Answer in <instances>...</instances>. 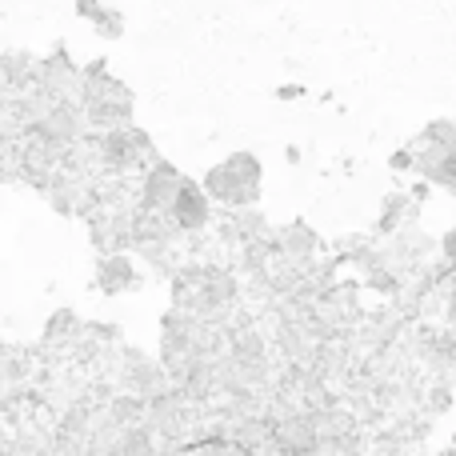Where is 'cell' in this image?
Wrapping results in <instances>:
<instances>
[{
	"mask_svg": "<svg viewBox=\"0 0 456 456\" xmlns=\"http://www.w3.org/2000/svg\"><path fill=\"white\" fill-rule=\"evenodd\" d=\"M80 109H85L88 133H109V128L136 125L133 120V88L109 72V61H88L80 69Z\"/></svg>",
	"mask_w": 456,
	"mask_h": 456,
	"instance_id": "cell-1",
	"label": "cell"
},
{
	"mask_svg": "<svg viewBox=\"0 0 456 456\" xmlns=\"http://www.w3.org/2000/svg\"><path fill=\"white\" fill-rule=\"evenodd\" d=\"M260 184H265V165L256 152H228L221 165H213L200 176V189L224 213L260 205Z\"/></svg>",
	"mask_w": 456,
	"mask_h": 456,
	"instance_id": "cell-2",
	"label": "cell"
},
{
	"mask_svg": "<svg viewBox=\"0 0 456 456\" xmlns=\"http://www.w3.org/2000/svg\"><path fill=\"white\" fill-rule=\"evenodd\" d=\"M104 377H109V385L117 388V393H133V396H141V401H152V396H160L173 385L165 364H160V356H149L144 348H128V345H120L117 353H112Z\"/></svg>",
	"mask_w": 456,
	"mask_h": 456,
	"instance_id": "cell-3",
	"label": "cell"
},
{
	"mask_svg": "<svg viewBox=\"0 0 456 456\" xmlns=\"http://www.w3.org/2000/svg\"><path fill=\"white\" fill-rule=\"evenodd\" d=\"M168 216H173V224L181 228V236L189 240V248L200 240V236H208L213 232V224H216V205L208 200V192L200 189V181H184V189L176 192V200H173V208H168Z\"/></svg>",
	"mask_w": 456,
	"mask_h": 456,
	"instance_id": "cell-4",
	"label": "cell"
},
{
	"mask_svg": "<svg viewBox=\"0 0 456 456\" xmlns=\"http://www.w3.org/2000/svg\"><path fill=\"white\" fill-rule=\"evenodd\" d=\"M184 181H189V173H181L173 160L160 157L157 165H149L141 176H136V205L149 208V213H168L176 192L184 189Z\"/></svg>",
	"mask_w": 456,
	"mask_h": 456,
	"instance_id": "cell-5",
	"label": "cell"
},
{
	"mask_svg": "<svg viewBox=\"0 0 456 456\" xmlns=\"http://www.w3.org/2000/svg\"><path fill=\"white\" fill-rule=\"evenodd\" d=\"M404 149L412 152V173L428 184V189H444V192H456V152L441 149V144L425 141V136H412Z\"/></svg>",
	"mask_w": 456,
	"mask_h": 456,
	"instance_id": "cell-6",
	"label": "cell"
},
{
	"mask_svg": "<svg viewBox=\"0 0 456 456\" xmlns=\"http://www.w3.org/2000/svg\"><path fill=\"white\" fill-rule=\"evenodd\" d=\"M32 85L56 93L61 101H77V93H80V64L72 61L69 48L56 45L53 53L37 56V80H32Z\"/></svg>",
	"mask_w": 456,
	"mask_h": 456,
	"instance_id": "cell-7",
	"label": "cell"
},
{
	"mask_svg": "<svg viewBox=\"0 0 456 456\" xmlns=\"http://www.w3.org/2000/svg\"><path fill=\"white\" fill-rule=\"evenodd\" d=\"M144 284L141 268H136L133 252H104L96 260V289L104 297H125V292H136Z\"/></svg>",
	"mask_w": 456,
	"mask_h": 456,
	"instance_id": "cell-8",
	"label": "cell"
},
{
	"mask_svg": "<svg viewBox=\"0 0 456 456\" xmlns=\"http://www.w3.org/2000/svg\"><path fill=\"white\" fill-rule=\"evenodd\" d=\"M273 248L281 260H292V265H313L316 252L324 248L316 228H308V221H292V224H281L273 228Z\"/></svg>",
	"mask_w": 456,
	"mask_h": 456,
	"instance_id": "cell-9",
	"label": "cell"
},
{
	"mask_svg": "<svg viewBox=\"0 0 456 456\" xmlns=\"http://www.w3.org/2000/svg\"><path fill=\"white\" fill-rule=\"evenodd\" d=\"M417 205H420V200L412 197V192H388V197L380 200V216H377V224H372L377 232H372V236H377V240H385V236H393L396 228H404L412 216H417Z\"/></svg>",
	"mask_w": 456,
	"mask_h": 456,
	"instance_id": "cell-10",
	"label": "cell"
},
{
	"mask_svg": "<svg viewBox=\"0 0 456 456\" xmlns=\"http://www.w3.org/2000/svg\"><path fill=\"white\" fill-rule=\"evenodd\" d=\"M125 12L120 8H112V4H104L101 12L93 16V28H96V37H104V40H120L125 37Z\"/></svg>",
	"mask_w": 456,
	"mask_h": 456,
	"instance_id": "cell-11",
	"label": "cell"
},
{
	"mask_svg": "<svg viewBox=\"0 0 456 456\" xmlns=\"http://www.w3.org/2000/svg\"><path fill=\"white\" fill-rule=\"evenodd\" d=\"M420 136H425V141H433V144H441V149L456 152V120H452V117H436V120H428V125L420 128Z\"/></svg>",
	"mask_w": 456,
	"mask_h": 456,
	"instance_id": "cell-12",
	"label": "cell"
},
{
	"mask_svg": "<svg viewBox=\"0 0 456 456\" xmlns=\"http://www.w3.org/2000/svg\"><path fill=\"white\" fill-rule=\"evenodd\" d=\"M388 168H393V173H412V152L409 149H396L393 157H388Z\"/></svg>",
	"mask_w": 456,
	"mask_h": 456,
	"instance_id": "cell-13",
	"label": "cell"
},
{
	"mask_svg": "<svg viewBox=\"0 0 456 456\" xmlns=\"http://www.w3.org/2000/svg\"><path fill=\"white\" fill-rule=\"evenodd\" d=\"M72 4H77V16H80V20L93 24V16L104 8V0H72Z\"/></svg>",
	"mask_w": 456,
	"mask_h": 456,
	"instance_id": "cell-14",
	"label": "cell"
},
{
	"mask_svg": "<svg viewBox=\"0 0 456 456\" xmlns=\"http://www.w3.org/2000/svg\"><path fill=\"white\" fill-rule=\"evenodd\" d=\"M441 260H449V265H456V228H449V232L441 236Z\"/></svg>",
	"mask_w": 456,
	"mask_h": 456,
	"instance_id": "cell-15",
	"label": "cell"
},
{
	"mask_svg": "<svg viewBox=\"0 0 456 456\" xmlns=\"http://www.w3.org/2000/svg\"><path fill=\"white\" fill-rule=\"evenodd\" d=\"M452 329H456V321H452Z\"/></svg>",
	"mask_w": 456,
	"mask_h": 456,
	"instance_id": "cell-16",
	"label": "cell"
}]
</instances>
